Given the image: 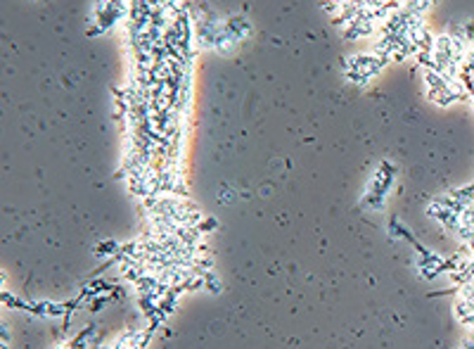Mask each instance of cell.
<instances>
[{"label": "cell", "instance_id": "1", "mask_svg": "<svg viewBox=\"0 0 474 349\" xmlns=\"http://www.w3.org/2000/svg\"><path fill=\"white\" fill-rule=\"evenodd\" d=\"M226 29L230 31V36H233V38H237V41H242V38H245V36H249L252 26H249L242 17H230Z\"/></svg>", "mask_w": 474, "mask_h": 349}]
</instances>
